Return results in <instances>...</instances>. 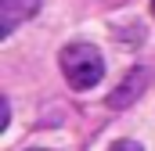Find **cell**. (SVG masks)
Listing matches in <instances>:
<instances>
[{"instance_id": "cell-2", "label": "cell", "mask_w": 155, "mask_h": 151, "mask_svg": "<svg viewBox=\"0 0 155 151\" xmlns=\"http://www.w3.org/2000/svg\"><path fill=\"white\" fill-rule=\"evenodd\" d=\"M148 83H152V72H148V69H130V72L123 76V83L108 94V108H116V112L130 108V104L148 90Z\"/></svg>"}, {"instance_id": "cell-1", "label": "cell", "mask_w": 155, "mask_h": 151, "mask_svg": "<svg viewBox=\"0 0 155 151\" xmlns=\"http://www.w3.org/2000/svg\"><path fill=\"white\" fill-rule=\"evenodd\" d=\"M58 65H61V76H65V83H69L72 90H90V86H97L101 76H105V58H101V50H97L94 43H83V40L61 47Z\"/></svg>"}, {"instance_id": "cell-7", "label": "cell", "mask_w": 155, "mask_h": 151, "mask_svg": "<svg viewBox=\"0 0 155 151\" xmlns=\"http://www.w3.org/2000/svg\"><path fill=\"white\" fill-rule=\"evenodd\" d=\"M152 14H155V0H152Z\"/></svg>"}, {"instance_id": "cell-4", "label": "cell", "mask_w": 155, "mask_h": 151, "mask_svg": "<svg viewBox=\"0 0 155 151\" xmlns=\"http://www.w3.org/2000/svg\"><path fill=\"white\" fill-rule=\"evenodd\" d=\"M108 151H144V148H141L137 140H116V144H112Z\"/></svg>"}, {"instance_id": "cell-3", "label": "cell", "mask_w": 155, "mask_h": 151, "mask_svg": "<svg viewBox=\"0 0 155 151\" xmlns=\"http://www.w3.org/2000/svg\"><path fill=\"white\" fill-rule=\"evenodd\" d=\"M40 11V0H0V36H11Z\"/></svg>"}, {"instance_id": "cell-5", "label": "cell", "mask_w": 155, "mask_h": 151, "mask_svg": "<svg viewBox=\"0 0 155 151\" xmlns=\"http://www.w3.org/2000/svg\"><path fill=\"white\" fill-rule=\"evenodd\" d=\"M7 122H11V108L7 101H0V130H7Z\"/></svg>"}, {"instance_id": "cell-6", "label": "cell", "mask_w": 155, "mask_h": 151, "mask_svg": "<svg viewBox=\"0 0 155 151\" xmlns=\"http://www.w3.org/2000/svg\"><path fill=\"white\" fill-rule=\"evenodd\" d=\"M25 151H47V148H25Z\"/></svg>"}]
</instances>
